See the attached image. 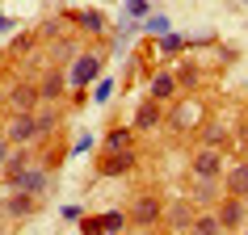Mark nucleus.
Wrapping results in <instances>:
<instances>
[{
	"label": "nucleus",
	"mask_w": 248,
	"mask_h": 235,
	"mask_svg": "<svg viewBox=\"0 0 248 235\" xmlns=\"http://www.w3.org/2000/svg\"><path fill=\"white\" fill-rule=\"evenodd\" d=\"M97 76H101V55H80V59H76V63H72V67H67V88H89V84H93V80H97Z\"/></svg>",
	"instance_id": "obj_1"
},
{
	"label": "nucleus",
	"mask_w": 248,
	"mask_h": 235,
	"mask_svg": "<svg viewBox=\"0 0 248 235\" xmlns=\"http://www.w3.org/2000/svg\"><path fill=\"white\" fill-rule=\"evenodd\" d=\"M172 76H177V88H198V84H202V72H198V63L172 67Z\"/></svg>",
	"instance_id": "obj_16"
},
{
	"label": "nucleus",
	"mask_w": 248,
	"mask_h": 235,
	"mask_svg": "<svg viewBox=\"0 0 248 235\" xmlns=\"http://www.w3.org/2000/svg\"><path fill=\"white\" fill-rule=\"evenodd\" d=\"M164 29H169V17H152V13L143 17V34H152V38H160Z\"/></svg>",
	"instance_id": "obj_25"
},
{
	"label": "nucleus",
	"mask_w": 248,
	"mask_h": 235,
	"mask_svg": "<svg viewBox=\"0 0 248 235\" xmlns=\"http://www.w3.org/2000/svg\"><path fill=\"white\" fill-rule=\"evenodd\" d=\"M223 139H227L223 122H206V126H202V147H219Z\"/></svg>",
	"instance_id": "obj_22"
},
{
	"label": "nucleus",
	"mask_w": 248,
	"mask_h": 235,
	"mask_svg": "<svg viewBox=\"0 0 248 235\" xmlns=\"http://www.w3.org/2000/svg\"><path fill=\"white\" fill-rule=\"evenodd\" d=\"M0 214H4V202H0Z\"/></svg>",
	"instance_id": "obj_32"
},
{
	"label": "nucleus",
	"mask_w": 248,
	"mask_h": 235,
	"mask_svg": "<svg viewBox=\"0 0 248 235\" xmlns=\"http://www.w3.org/2000/svg\"><path fill=\"white\" fill-rule=\"evenodd\" d=\"M34 118H38V134L42 139H51V134L59 131V109H51V101H42V109H34Z\"/></svg>",
	"instance_id": "obj_13"
},
{
	"label": "nucleus",
	"mask_w": 248,
	"mask_h": 235,
	"mask_svg": "<svg viewBox=\"0 0 248 235\" xmlns=\"http://www.w3.org/2000/svg\"><path fill=\"white\" fill-rule=\"evenodd\" d=\"M38 84H13V88H9V105H13L17 114H34V109H38Z\"/></svg>",
	"instance_id": "obj_6"
},
{
	"label": "nucleus",
	"mask_w": 248,
	"mask_h": 235,
	"mask_svg": "<svg viewBox=\"0 0 248 235\" xmlns=\"http://www.w3.org/2000/svg\"><path fill=\"white\" fill-rule=\"evenodd\" d=\"M219 172H223V156L215 151V147H202V151L194 156V176L215 185V181H219Z\"/></svg>",
	"instance_id": "obj_4"
},
{
	"label": "nucleus",
	"mask_w": 248,
	"mask_h": 235,
	"mask_svg": "<svg viewBox=\"0 0 248 235\" xmlns=\"http://www.w3.org/2000/svg\"><path fill=\"white\" fill-rule=\"evenodd\" d=\"M9 151H13V143H9V139H0V168H4V160H9Z\"/></svg>",
	"instance_id": "obj_28"
},
{
	"label": "nucleus",
	"mask_w": 248,
	"mask_h": 235,
	"mask_svg": "<svg viewBox=\"0 0 248 235\" xmlns=\"http://www.w3.org/2000/svg\"><path fill=\"white\" fill-rule=\"evenodd\" d=\"M227 193L244 197L248 193V164H235V168H227Z\"/></svg>",
	"instance_id": "obj_15"
},
{
	"label": "nucleus",
	"mask_w": 248,
	"mask_h": 235,
	"mask_svg": "<svg viewBox=\"0 0 248 235\" xmlns=\"http://www.w3.org/2000/svg\"><path fill=\"white\" fill-rule=\"evenodd\" d=\"M63 88H67V80H63V72H59V67L42 72V80H38V97H42V101H59V97H63Z\"/></svg>",
	"instance_id": "obj_10"
},
{
	"label": "nucleus",
	"mask_w": 248,
	"mask_h": 235,
	"mask_svg": "<svg viewBox=\"0 0 248 235\" xmlns=\"http://www.w3.org/2000/svg\"><path fill=\"white\" fill-rule=\"evenodd\" d=\"M185 42H189L185 34H172V29H164V34L156 38V51H160V55H177V51H185Z\"/></svg>",
	"instance_id": "obj_18"
},
{
	"label": "nucleus",
	"mask_w": 248,
	"mask_h": 235,
	"mask_svg": "<svg viewBox=\"0 0 248 235\" xmlns=\"http://www.w3.org/2000/svg\"><path fill=\"white\" fill-rule=\"evenodd\" d=\"M17 189H26V193L42 197L46 189H51V172L42 168V164H26V172H21V185H17Z\"/></svg>",
	"instance_id": "obj_7"
},
{
	"label": "nucleus",
	"mask_w": 248,
	"mask_h": 235,
	"mask_svg": "<svg viewBox=\"0 0 248 235\" xmlns=\"http://www.w3.org/2000/svg\"><path fill=\"white\" fill-rule=\"evenodd\" d=\"M4 139L13 147H26V143H34V139H42L38 134V118L34 114H17L13 122H4Z\"/></svg>",
	"instance_id": "obj_3"
},
{
	"label": "nucleus",
	"mask_w": 248,
	"mask_h": 235,
	"mask_svg": "<svg viewBox=\"0 0 248 235\" xmlns=\"http://www.w3.org/2000/svg\"><path fill=\"white\" fill-rule=\"evenodd\" d=\"M72 21L84 29H93V34H105V17L101 13H93V9H84V13H72Z\"/></svg>",
	"instance_id": "obj_19"
},
{
	"label": "nucleus",
	"mask_w": 248,
	"mask_h": 235,
	"mask_svg": "<svg viewBox=\"0 0 248 235\" xmlns=\"http://www.w3.org/2000/svg\"><path fill=\"white\" fill-rule=\"evenodd\" d=\"M4 105H9V88H4V84H0V109H4Z\"/></svg>",
	"instance_id": "obj_30"
},
{
	"label": "nucleus",
	"mask_w": 248,
	"mask_h": 235,
	"mask_svg": "<svg viewBox=\"0 0 248 235\" xmlns=\"http://www.w3.org/2000/svg\"><path fill=\"white\" fill-rule=\"evenodd\" d=\"M219 222H223V231H235V227H244V197L227 193V202H219Z\"/></svg>",
	"instance_id": "obj_8"
},
{
	"label": "nucleus",
	"mask_w": 248,
	"mask_h": 235,
	"mask_svg": "<svg viewBox=\"0 0 248 235\" xmlns=\"http://www.w3.org/2000/svg\"><path fill=\"white\" fill-rule=\"evenodd\" d=\"M139 160H135L131 147H122V151H105L101 156V176H126Z\"/></svg>",
	"instance_id": "obj_5"
},
{
	"label": "nucleus",
	"mask_w": 248,
	"mask_h": 235,
	"mask_svg": "<svg viewBox=\"0 0 248 235\" xmlns=\"http://www.w3.org/2000/svg\"><path fill=\"white\" fill-rule=\"evenodd\" d=\"M160 214H164V202L152 197V193H143V197H135V202H131L126 222H135V227H152V222H160Z\"/></svg>",
	"instance_id": "obj_2"
},
{
	"label": "nucleus",
	"mask_w": 248,
	"mask_h": 235,
	"mask_svg": "<svg viewBox=\"0 0 248 235\" xmlns=\"http://www.w3.org/2000/svg\"><path fill=\"white\" fill-rule=\"evenodd\" d=\"M131 139H135V131L118 126V131H109V134H105V151H122V147H131Z\"/></svg>",
	"instance_id": "obj_20"
},
{
	"label": "nucleus",
	"mask_w": 248,
	"mask_h": 235,
	"mask_svg": "<svg viewBox=\"0 0 248 235\" xmlns=\"http://www.w3.org/2000/svg\"><path fill=\"white\" fill-rule=\"evenodd\" d=\"M89 147H93V139H89V134H80L76 143H72V151H89Z\"/></svg>",
	"instance_id": "obj_27"
},
{
	"label": "nucleus",
	"mask_w": 248,
	"mask_h": 235,
	"mask_svg": "<svg viewBox=\"0 0 248 235\" xmlns=\"http://www.w3.org/2000/svg\"><path fill=\"white\" fill-rule=\"evenodd\" d=\"M189 227H194L198 235H219V231H223V222L215 219V214H194V222H189Z\"/></svg>",
	"instance_id": "obj_21"
},
{
	"label": "nucleus",
	"mask_w": 248,
	"mask_h": 235,
	"mask_svg": "<svg viewBox=\"0 0 248 235\" xmlns=\"http://www.w3.org/2000/svg\"><path fill=\"white\" fill-rule=\"evenodd\" d=\"M147 97H156L160 105L177 97V76H172V67H160L156 76H152V88H147Z\"/></svg>",
	"instance_id": "obj_9"
},
{
	"label": "nucleus",
	"mask_w": 248,
	"mask_h": 235,
	"mask_svg": "<svg viewBox=\"0 0 248 235\" xmlns=\"http://www.w3.org/2000/svg\"><path fill=\"white\" fill-rule=\"evenodd\" d=\"M9 29H13V21H9V17L0 13V34H9Z\"/></svg>",
	"instance_id": "obj_29"
},
{
	"label": "nucleus",
	"mask_w": 248,
	"mask_h": 235,
	"mask_svg": "<svg viewBox=\"0 0 248 235\" xmlns=\"http://www.w3.org/2000/svg\"><path fill=\"white\" fill-rule=\"evenodd\" d=\"M147 13H152V0H126V17L131 21H143Z\"/></svg>",
	"instance_id": "obj_24"
},
{
	"label": "nucleus",
	"mask_w": 248,
	"mask_h": 235,
	"mask_svg": "<svg viewBox=\"0 0 248 235\" xmlns=\"http://www.w3.org/2000/svg\"><path fill=\"white\" fill-rule=\"evenodd\" d=\"M160 101L156 97H147L143 105H139V109H135V131H152V126H160Z\"/></svg>",
	"instance_id": "obj_12"
},
{
	"label": "nucleus",
	"mask_w": 248,
	"mask_h": 235,
	"mask_svg": "<svg viewBox=\"0 0 248 235\" xmlns=\"http://www.w3.org/2000/svg\"><path fill=\"white\" fill-rule=\"evenodd\" d=\"M0 139H4V118H0Z\"/></svg>",
	"instance_id": "obj_31"
},
{
	"label": "nucleus",
	"mask_w": 248,
	"mask_h": 235,
	"mask_svg": "<svg viewBox=\"0 0 248 235\" xmlns=\"http://www.w3.org/2000/svg\"><path fill=\"white\" fill-rule=\"evenodd\" d=\"M4 210H9V219H30V214L38 210V197L26 193V189H13V197L4 202Z\"/></svg>",
	"instance_id": "obj_11"
},
{
	"label": "nucleus",
	"mask_w": 248,
	"mask_h": 235,
	"mask_svg": "<svg viewBox=\"0 0 248 235\" xmlns=\"http://www.w3.org/2000/svg\"><path fill=\"white\" fill-rule=\"evenodd\" d=\"M59 214H63L67 222H80V206H63V210H59Z\"/></svg>",
	"instance_id": "obj_26"
},
{
	"label": "nucleus",
	"mask_w": 248,
	"mask_h": 235,
	"mask_svg": "<svg viewBox=\"0 0 248 235\" xmlns=\"http://www.w3.org/2000/svg\"><path fill=\"white\" fill-rule=\"evenodd\" d=\"M160 219L169 222V227H189V222H194V210H189V206H181V202H172V206L164 210Z\"/></svg>",
	"instance_id": "obj_17"
},
{
	"label": "nucleus",
	"mask_w": 248,
	"mask_h": 235,
	"mask_svg": "<svg viewBox=\"0 0 248 235\" xmlns=\"http://www.w3.org/2000/svg\"><path fill=\"white\" fill-rule=\"evenodd\" d=\"M198 114H202V109H198V101H181V105L169 114V122L177 126V131H185V126H194V122H198Z\"/></svg>",
	"instance_id": "obj_14"
},
{
	"label": "nucleus",
	"mask_w": 248,
	"mask_h": 235,
	"mask_svg": "<svg viewBox=\"0 0 248 235\" xmlns=\"http://www.w3.org/2000/svg\"><path fill=\"white\" fill-rule=\"evenodd\" d=\"M109 97H114V80L97 76V80H93V101H109Z\"/></svg>",
	"instance_id": "obj_23"
}]
</instances>
